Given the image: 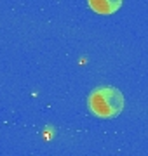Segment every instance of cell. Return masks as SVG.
Returning <instances> with one entry per match:
<instances>
[{
  "label": "cell",
  "mask_w": 148,
  "mask_h": 156,
  "mask_svg": "<svg viewBox=\"0 0 148 156\" xmlns=\"http://www.w3.org/2000/svg\"><path fill=\"white\" fill-rule=\"evenodd\" d=\"M89 109L94 116L115 118L119 116L125 106L124 95L115 87H98L89 95Z\"/></svg>",
  "instance_id": "6da1fadb"
},
{
  "label": "cell",
  "mask_w": 148,
  "mask_h": 156,
  "mask_svg": "<svg viewBox=\"0 0 148 156\" xmlns=\"http://www.w3.org/2000/svg\"><path fill=\"white\" fill-rule=\"evenodd\" d=\"M87 2L98 14H113L122 5V0H87Z\"/></svg>",
  "instance_id": "7a4b0ae2"
}]
</instances>
